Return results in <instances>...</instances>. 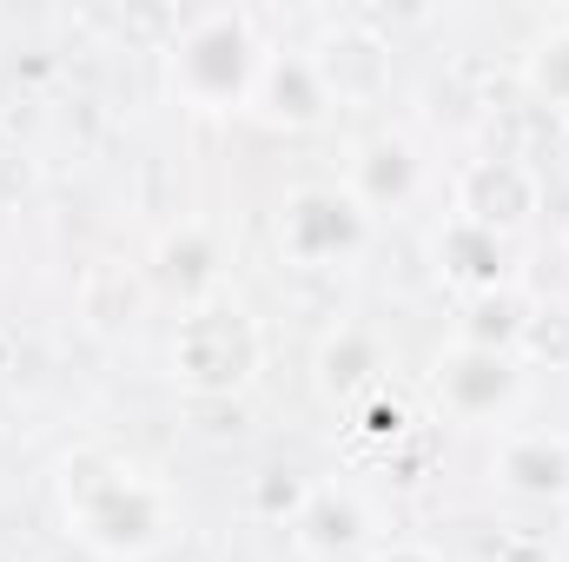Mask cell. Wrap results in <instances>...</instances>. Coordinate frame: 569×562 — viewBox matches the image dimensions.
<instances>
[{"mask_svg": "<svg viewBox=\"0 0 569 562\" xmlns=\"http://www.w3.org/2000/svg\"><path fill=\"white\" fill-rule=\"evenodd\" d=\"M53 503H60L67 536L100 562H152L179 536L172 483L152 476L133 456L107 450V443H80V450L60 456Z\"/></svg>", "mask_w": 569, "mask_h": 562, "instance_id": "1", "label": "cell"}, {"mask_svg": "<svg viewBox=\"0 0 569 562\" xmlns=\"http://www.w3.org/2000/svg\"><path fill=\"white\" fill-rule=\"evenodd\" d=\"M266 53H272V40L259 33V20L246 7H199L166 40V93L206 120L252 113V87H259Z\"/></svg>", "mask_w": 569, "mask_h": 562, "instance_id": "2", "label": "cell"}, {"mask_svg": "<svg viewBox=\"0 0 569 562\" xmlns=\"http://www.w3.org/2000/svg\"><path fill=\"white\" fill-rule=\"evenodd\" d=\"M259 371H266V324L232 284L179 311L172 344H166V378L186 398H206V404L239 398L259 384Z\"/></svg>", "mask_w": 569, "mask_h": 562, "instance_id": "3", "label": "cell"}, {"mask_svg": "<svg viewBox=\"0 0 569 562\" xmlns=\"http://www.w3.org/2000/svg\"><path fill=\"white\" fill-rule=\"evenodd\" d=\"M279 259L298 272H345L371 252V212L345 192V179L331 185H291L279 205Z\"/></svg>", "mask_w": 569, "mask_h": 562, "instance_id": "4", "label": "cell"}, {"mask_svg": "<svg viewBox=\"0 0 569 562\" xmlns=\"http://www.w3.org/2000/svg\"><path fill=\"white\" fill-rule=\"evenodd\" d=\"M430 398L450 423H510L530 398V371L517 351H477L450 338L430 358Z\"/></svg>", "mask_w": 569, "mask_h": 562, "instance_id": "5", "label": "cell"}, {"mask_svg": "<svg viewBox=\"0 0 569 562\" xmlns=\"http://www.w3.org/2000/svg\"><path fill=\"white\" fill-rule=\"evenodd\" d=\"M543 212V172L517 152H483L463 159L450 179V219H470L497 239H523Z\"/></svg>", "mask_w": 569, "mask_h": 562, "instance_id": "6", "label": "cell"}, {"mask_svg": "<svg viewBox=\"0 0 569 562\" xmlns=\"http://www.w3.org/2000/svg\"><path fill=\"white\" fill-rule=\"evenodd\" d=\"M391 338L378 331V324H358V318H345V324H331L325 338H318V351H311V384H318V398L331 404V411H358V404H371V398H385L391 391Z\"/></svg>", "mask_w": 569, "mask_h": 562, "instance_id": "7", "label": "cell"}, {"mask_svg": "<svg viewBox=\"0 0 569 562\" xmlns=\"http://www.w3.org/2000/svg\"><path fill=\"white\" fill-rule=\"evenodd\" d=\"M490 483L510 503H563L569 496V430L557 423H510L490 450Z\"/></svg>", "mask_w": 569, "mask_h": 562, "instance_id": "8", "label": "cell"}, {"mask_svg": "<svg viewBox=\"0 0 569 562\" xmlns=\"http://www.w3.org/2000/svg\"><path fill=\"white\" fill-rule=\"evenodd\" d=\"M425 185H430V165L411 133H371L351 152V165H345V192L371 212V225L411 212L425 199Z\"/></svg>", "mask_w": 569, "mask_h": 562, "instance_id": "9", "label": "cell"}, {"mask_svg": "<svg viewBox=\"0 0 569 562\" xmlns=\"http://www.w3.org/2000/svg\"><path fill=\"white\" fill-rule=\"evenodd\" d=\"M331 113H338V100H331L311 47H272L259 67V87H252V120H266L272 133H318Z\"/></svg>", "mask_w": 569, "mask_h": 562, "instance_id": "10", "label": "cell"}, {"mask_svg": "<svg viewBox=\"0 0 569 562\" xmlns=\"http://www.w3.org/2000/svg\"><path fill=\"white\" fill-rule=\"evenodd\" d=\"M140 272H146V284H152V298H172V304L186 311V304L226 291V245H219V232H212L206 219H179V225H166V232L146 245Z\"/></svg>", "mask_w": 569, "mask_h": 562, "instance_id": "11", "label": "cell"}, {"mask_svg": "<svg viewBox=\"0 0 569 562\" xmlns=\"http://www.w3.org/2000/svg\"><path fill=\"white\" fill-rule=\"evenodd\" d=\"M311 60L331 87L338 107H358V100H378L391 87V40L365 20H338L311 40Z\"/></svg>", "mask_w": 569, "mask_h": 562, "instance_id": "12", "label": "cell"}, {"mask_svg": "<svg viewBox=\"0 0 569 562\" xmlns=\"http://www.w3.org/2000/svg\"><path fill=\"white\" fill-rule=\"evenodd\" d=\"M430 265H437V279L457 291V304H463V298H483V291H497V284H517L510 239H497V232H483V225H470V219H450V212H443V225H437V239H430Z\"/></svg>", "mask_w": 569, "mask_h": 562, "instance_id": "13", "label": "cell"}, {"mask_svg": "<svg viewBox=\"0 0 569 562\" xmlns=\"http://www.w3.org/2000/svg\"><path fill=\"white\" fill-rule=\"evenodd\" d=\"M291 543H298L311 562L365 556V550L378 543V523H371V510H365L358 490H345V483H318L311 503H305L298 523H291Z\"/></svg>", "mask_w": 569, "mask_h": 562, "instance_id": "14", "label": "cell"}, {"mask_svg": "<svg viewBox=\"0 0 569 562\" xmlns=\"http://www.w3.org/2000/svg\"><path fill=\"white\" fill-rule=\"evenodd\" d=\"M73 311L93 338H127L140 331V318L152 311V284H146L140 265L127 259H100L80 272V291H73Z\"/></svg>", "mask_w": 569, "mask_h": 562, "instance_id": "15", "label": "cell"}, {"mask_svg": "<svg viewBox=\"0 0 569 562\" xmlns=\"http://www.w3.org/2000/svg\"><path fill=\"white\" fill-rule=\"evenodd\" d=\"M530 304L537 291L517 279V284H497L483 298H463L457 304V344H477V351H517L523 324H530Z\"/></svg>", "mask_w": 569, "mask_h": 562, "instance_id": "16", "label": "cell"}, {"mask_svg": "<svg viewBox=\"0 0 569 562\" xmlns=\"http://www.w3.org/2000/svg\"><path fill=\"white\" fill-rule=\"evenodd\" d=\"M517 80L537 107L550 113H569V13H557L550 27L530 33V47L517 53Z\"/></svg>", "mask_w": 569, "mask_h": 562, "instance_id": "17", "label": "cell"}, {"mask_svg": "<svg viewBox=\"0 0 569 562\" xmlns=\"http://www.w3.org/2000/svg\"><path fill=\"white\" fill-rule=\"evenodd\" d=\"M523 371H569V298H537L517 338Z\"/></svg>", "mask_w": 569, "mask_h": 562, "instance_id": "18", "label": "cell"}, {"mask_svg": "<svg viewBox=\"0 0 569 562\" xmlns=\"http://www.w3.org/2000/svg\"><path fill=\"white\" fill-rule=\"evenodd\" d=\"M311 490H318V483H305L298 470H259V483H252V510H259L266 523H284V530H291L298 510L311 503Z\"/></svg>", "mask_w": 569, "mask_h": 562, "instance_id": "19", "label": "cell"}, {"mask_svg": "<svg viewBox=\"0 0 569 562\" xmlns=\"http://www.w3.org/2000/svg\"><path fill=\"white\" fill-rule=\"evenodd\" d=\"M351 430H358L365 443H398V436H411V411L385 391V398H371V404L351 411Z\"/></svg>", "mask_w": 569, "mask_h": 562, "instance_id": "20", "label": "cell"}, {"mask_svg": "<svg viewBox=\"0 0 569 562\" xmlns=\"http://www.w3.org/2000/svg\"><path fill=\"white\" fill-rule=\"evenodd\" d=\"M490 562H563V556H557V543L543 530H503L490 543Z\"/></svg>", "mask_w": 569, "mask_h": 562, "instance_id": "21", "label": "cell"}, {"mask_svg": "<svg viewBox=\"0 0 569 562\" xmlns=\"http://www.w3.org/2000/svg\"><path fill=\"white\" fill-rule=\"evenodd\" d=\"M365 562H450V556L437 543H425V536H378L365 550Z\"/></svg>", "mask_w": 569, "mask_h": 562, "instance_id": "22", "label": "cell"}]
</instances>
